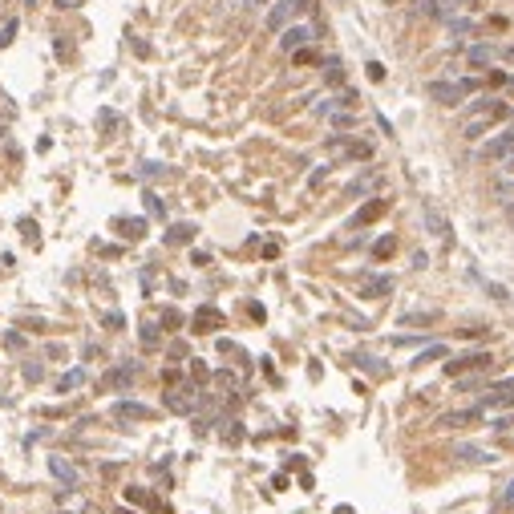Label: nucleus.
<instances>
[{
	"mask_svg": "<svg viewBox=\"0 0 514 514\" xmlns=\"http://www.w3.org/2000/svg\"><path fill=\"white\" fill-rule=\"evenodd\" d=\"M470 94H474V81H430V97L441 106H458Z\"/></svg>",
	"mask_w": 514,
	"mask_h": 514,
	"instance_id": "obj_1",
	"label": "nucleus"
},
{
	"mask_svg": "<svg viewBox=\"0 0 514 514\" xmlns=\"http://www.w3.org/2000/svg\"><path fill=\"white\" fill-rule=\"evenodd\" d=\"M304 8H308V0H275V8L268 13V29L280 32V29H284V25L292 20V16L304 13Z\"/></svg>",
	"mask_w": 514,
	"mask_h": 514,
	"instance_id": "obj_2",
	"label": "nucleus"
},
{
	"mask_svg": "<svg viewBox=\"0 0 514 514\" xmlns=\"http://www.w3.org/2000/svg\"><path fill=\"white\" fill-rule=\"evenodd\" d=\"M113 418L118 421H154V409L142 401H118L113 405Z\"/></svg>",
	"mask_w": 514,
	"mask_h": 514,
	"instance_id": "obj_3",
	"label": "nucleus"
},
{
	"mask_svg": "<svg viewBox=\"0 0 514 514\" xmlns=\"http://www.w3.org/2000/svg\"><path fill=\"white\" fill-rule=\"evenodd\" d=\"M166 409H175V413H191V409H194V389L191 385L166 389Z\"/></svg>",
	"mask_w": 514,
	"mask_h": 514,
	"instance_id": "obj_4",
	"label": "nucleus"
},
{
	"mask_svg": "<svg viewBox=\"0 0 514 514\" xmlns=\"http://www.w3.org/2000/svg\"><path fill=\"white\" fill-rule=\"evenodd\" d=\"M482 365H490V353H466V356H458V361H450V365H446V372H450V377H458V372L482 369Z\"/></svg>",
	"mask_w": 514,
	"mask_h": 514,
	"instance_id": "obj_5",
	"label": "nucleus"
},
{
	"mask_svg": "<svg viewBox=\"0 0 514 514\" xmlns=\"http://www.w3.org/2000/svg\"><path fill=\"white\" fill-rule=\"evenodd\" d=\"M49 474H53V478H57L65 490H73V486H77V470L69 466L65 458H49Z\"/></svg>",
	"mask_w": 514,
	"mask_h": 514,
	"instance_id": "obj_6",
	"label": "nucleus"
},
{
	"mask_svg": "<svg viewBox=\"0 0 514 514\" xmlns=\"http://www.w3.org/2000/svg\"><path fill=\"white\" fill-rule=\"evenodd\" d=\"M308 41H312V29H304V25H292L284 37H280V49H288V53H296V49H304Z\"/></svg>",
	"mask_w": 514,
	"mask_h": 514,
	"instance_id": "obj_7",
	"label": "nucleus"
},
{
	"mask_svg": "<svg viewBox=\"0 0 514 514\" xmlns=\"http://www.w3.org/2000/svg\"><path fill=\"white\" fill-rule=\"evenodd\" d=\"M486 154H490V158H510L514 154V130H506V134H499V138H490V142H486Z\"/></svg>",
	"mask_w": 514,
	"mask_h": 514,
	"instance_id": "obj_8",
	"label": "nucleus"
},
{
	"mask_svg": "<svg viewBox=\"0 0 514 514\" xmlns=\"http://www.w3.org/2000/svg\"><path fill=\"white\" fill-rule=\"evenodd\" d=\"M215 328H223V312L199 308V312H194V332H215Z\"/></svg>",
	"mask_w": 514,
	"mask_h": 514,
	"instance_id": "obj_9",
	"label": "nucleus"
},
{
	"mask_svg": "<svg viewBox=\"0 0 514 514\" xmlns=\"http://www.w3.org/2000/svg\"><path fill=\"white\" fill-rule=\"evenodd\" d=\"M385 199H372V203H365V207L356 211L353 215V227H365V223H372V219H381V215H385Z\"/></svg>",
	"mask_w": 514,
	"mask_h": 514,
	"instance_id": "obj_10",
	"label": "nucleus"
},
{
	"mask_svg": "<svg viewBox=\"0 0 514 514\" xmlns=\"http://www.w3.org/2000/svg\"><path fill=\"white\" fill-rule=\"evenodd\" d=\"M482 418V409H462V413H446V418L437 421L441 430H458V425H470V421Z\"/></svg>",
	"mask_w": 514,
	"mask_h": 514,
	"instance_id": "obj_11",
	"label": "nucleus"
},
{
	"mask_svg": "<svg viewBox=\"0 0 514 514\" xmlns=\"http://www.w3.org/2000/svg\"><path fill=\"white\" fill-rule=\"evenodd\" d=\"M134 372H138V365H122V369H113L110 377H106V389H130Z\"/></svg>",
	"mask_w": 514,
	"mask_h": 514,
	"instance_id": "obj_12",
	"label": "nucleus"
},
{
	"mask_svg": "<svg viewBox=\"0 0 514 514\" xmlns=\"http://www.w3.org/2000/svg\"><path fill=\"white\" fill-rule=\"evenodd\" d=\"M425 223H430V231H434L441 243H450V223H446V219H441L434 207H425Z\"/></svg>",
	"mask_w": 514,
	"mask_h": 514,
	"instance_id": "obj_13",
	"label": "nucleus"
},
{
	"mask_svg": "<svg viewBox=\"0 0 514 514\" xmlns=\"http://www.w3.org/2000/svg\"><path fill=\"white\" fill-rule=\"evenodd\" d=\"M389 292H393V280H389V275H377V280L365 284V296H369V300H381V296H389Z\"/></svg>",
	"mask_w": 514,
	"mask_h": 514,
	"instance_id": "obj_14",
	"label": "nucleus"
},
{
	"mask_svg": "<svg viewBox=\"0 0 514 514\" xmlns=\"http://www.w3.org/2000/svg\"><path fill=\"white\" fill-rule=\"evenodd\" d=\"M194 239V223H178V227H170L166 231V243L170 247H178V243H191Z\"/></svg>",
	"mask_w": 514,
	"mask_h": 514,
	"instance_id": "obj_15",
	"label": "nucleus"
},
{
	"mask_svg": "<svg viewBox=\"0 0 514 514\" xmlns=\"http://www.w3.org/2000/svg\"><path fill=\"white\" fill-rule=\"evenodd\" d=\"M126 499L134 502V506H150V510H158V499H154L150 490H142V486H130V490H126Z\"/></svg>",
	"mask_w": 514,
	"mask_h": 514,
	"instance_id": "obj_16",
	"label": "nucleus"
},
{
	"mask_svg": "<svg viewBox=\"0 0 514 514\" xmlns=\"http://www.w3.org/2000/svg\"><path fill=\"white\" fill-rule=\"evenodd\" d=\"M118 231H122L126 239H142V235H146V223H142V219H118Z\"/></svg>",
	"mask_w": 514,
	"mask_h": 514,
	"instance_id": "obj_17",
	"label": "nucleus"
},
{
	"mask_svg": "<svg viewBox=\"0 0 514 514\" xmlns=\"http://www.w3.org/2000/svg\"><path fill=\"white\" fill-rule=\"evenodd\" d=\"M81 381H85V372H81V369H69L61 381H57V393H69V389H77Z\"/></svg>",
	"mask_w": 514,
	"mask_h": 514,
	"instance_id": "obj_18",
	"label": "nucleus"
},
{
	"mask_svg": "<svg viewBox=\"0 0 514 514\" xmlns=\"http://www.w3.org/2000/svg\"><path fill=\"white\" fill-rule=\"evenodd\" d=\"M393 251H397V239H393V235H385V239H377V247H372V256H377V259H389V256H393Z\"/></svg>",
	"mask_w": 514,
	"mask_h": 514,
	"instance_id": "obj_19",
	"label": "nucleus"
},
{
	"mask_svg": "<svg viewBox=\"0 0 514 514\" xmlns=\"http://www.w3.org/2000/svg\"><path fill=\"white\" fill-rule=\"evenodd\" d=\"M458 458H470V462H490V458H494V453L478 450V446H462V450H458Z\"/></svg>",
	"mask_w": 514,
	"mask_h": 514,
	"instance_id": "obj_20",
	"label": "nucleus"
},
{
	"mask_svg": "<svg viewBox=\"0 0 514 514\" xmlns=\"http://www.w3.org/2000/svg\"><path fill=\"white\" fill-rule=\"evenodd\" d=\"M490 126H494V118H482V122H470V126H466V138H482V134H486Z\"/></svg>",
	"mask_w": 514,
	"mask_h": 514,
	"instance_id": "obj_21",
	"label": "nucleus"
},
{
	"mask_svg": "<svg viewBox=\"0 0 514 514\" xmlns=\"http://www.w3.org/2000/svg\"><path fill=\"white\" fill-rule=\"evenodd\" d=\"M13 32H16V20H4V25H0V49L13 41Z\"/></svg>",
	"mask_w": 514,
	"mask_h": 514,
	"instance_id": "obj_22",
	"label": "nucleus"
},
{
	"mask_svg": "<svg viewBox=\"0 0 514 514\" xmlns=\"http://www.w3.org/2000/svg\"><path fill=\"white\" fill-rule=\"evenodd\" d=\"M142 344H158V324H146L142 328Z\"/></svg>",
	"mask_w": 514,
	"mask_h": 514,
	"instance_id": "obj_23",
	"label": "nucleus"
},
{
	"mask_svg": "<svg viewBox=\"0 0 514 514\" xmlns=\"http://www.w3.org/2000/svg\"><path fill=\"white\" fill-rule=\"evenodd\" d=\"M499 506H502V510H514V478H510V486H506V494H502Z\"/></svg>",
	"mask_w": 514,
	"mask_h": 514,
	"instance_id": "obj_24",
	"label": "nucleus"
},
{
	"mask_svg": "<svg viewBox=\"0 0 514 514\" xmlns=\"http://www.w3.org/2000/svg\"><path fill=\"white\" fill-rule=\"evenodd\" d=\"M470 61H474V65H486V61H490V49H474V53H470Z\"/></svg>",
	"mask_w": 514,
	"mask_h": 514,
	"instance_id": "obj_25",
	"label": "nucleus"
},
{
	"mask_svg": "<svg viewBox=\"0 0 514 514\" xmlns=\"http://www.w3.org/2000/svg\"><path fill=\"white\" fill-rule=\"evenodd\" d=\"M146 207H150V215H162V203H158V194H146Z\"/></svg>",
	"mask_w": 514,
	"mask_h": 514,
	"instance_id": "obj_26",
	"label": "nucleus"
},
{
	"mask_svg": "<svg viewBox=\"0 0 514 514\" xmlns=\"http://www.w3.org/2000/svg\"><path fill=\"white\" fill-rule=\"evenodd\" d=\"M369 77H372V81H381V77H385V65H377V61H372V65H369Z\"/></svg>",
	"mask_w": 514,
	"mask_h": 514,
	"instance_id": "obj_27",
	"label": "nucleus"
},
{
	"mask_svg": "<svg viewBox=\"0 0 514 514\" xmlns=\"http://www.w3.org/2000/svg\"><path fill=\"white\" fill-rule=\"evenodd\" d=\"M53 4H57V8H77L81 0H53Z\"/></svg>",
	"mask_w": 514,
	"mask_h": 514,
	"instance_id": "obj_28",
	"label": "nucleus"
},
{
	"mask_svg": "<svg viewBox=\"0 0 514 514\" xmlns=\"http://www.w3.org/2000/svg\"><path fill=\"white\" fill-rule=\"evenodd\" d=\"M259 4H268V0H247V8H259Z\"/></svg>",
	"mask_w": 514,
	"mask_h": 514,
	"instance_id": "obj_29",
	"label": "nucleus"
},
{
	"mask_svg": "<svg viewBox=\"0 0 514 514\" xmlns=\"http://www.w3.org/2000/svg\"><path fill=\"white\" fill-rule=\"evenodd\" d=\"M506 166H510V170H514V154H510V158H506Z\"/></svg>",
	"mask_w": 514,
	"mask_h": 514,
	"instance_id": "obj_30",
	"label": "nucleus"
},
{
	"mask_svg": "<svg viewBox=\"0 0 514 514\" xmlns=\"http://www.w3.org/2000/svg\"><path fill=\"white\" fill-rule=\"evenodd\" d=\"M118 514H130V510H118Z\"/></svg>",
	"mask_w": 514,
	"mask_h": 514,
	"instance_id": "obj_31",
	"label": "nucleus"
},
{
	"mask_svg": "<svg viewBox=\"0 0 514 514\" xmlns=\"http://www.w3.org/2000/svg\"><path fill=\"white\" fill-rule=\"evenodd\" d=\"M510 211H514V207H510Z\"/></svg>",
	"mask_w": 514,
	"mask_h": 514,
	"instance_id": "obj_32",
	"label": "nucleus"
}]
</instances>
